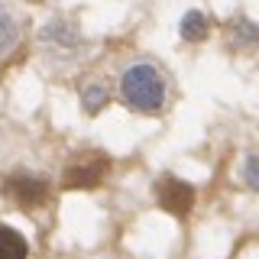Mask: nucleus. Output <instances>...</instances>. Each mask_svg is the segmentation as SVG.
<instances>
[{
	"instance_id": "nucleus-7",
	"label": "nucleus",
	"mask_w": 259,
	"mask_h": 259,
	"mask_svg": "<svg viewBox=\"0 0 259 259\" xmlns=\"http://www.w3.org/2000/svg\"><path fill=\"white\" fill-rule=\"evenodd\" d=\"M16 36H20V26H16L13 13L7 10L4 4H0V55H4L7 49L16 46Z\"/></svg>"
},
{
	"instance_id": "nucleus-6",
	"label": "nucleus",
	"mask_w": 259,
	"mask_h": 259,
	"mask_svg": "<svg viewBox=\"0 0 259 259\" xmlns=\"http://www.w3.org/2000/svg\"><path fill=\"white\" fill-rule=\"evenodd\" d=\"M178 32H182V39H188V42H201V39L207 36V16L201 10H188L182 16V23H178Z\"/></svg>"
},
{
	"instance_id": "nucleus-9",
	"label": "nucleus",
	"mask_w": 259,
	"mask_h": 259,
	"mask_svg": "<svg viewBox=\"0 0 259 259\" xmlns=\"http://www.w3.org/2000/svg\"><path fill=\"white\" fill-rule=\"evenodd\" d=\"M237 42H240V46H253V42H259V29H256V23H246V20H240V23H237Z\"/></svg>"
},
{
	"instance_id": "nucleus-10",
	"label": "nucleus",
	"mask_w": 259,
	"mask_h": 259,
	"mask_svg": "<svg viewBox=\"0 0 259 259\" xmlns=\"http://www.w3.org/2000/svg\"><path fill=\"white\" fill-rule=\"evenodd\" d=\"M243 182L253 191H259V156H249L246 165H243Z\"/></svg>"
},
{
	"instance_id": "nucleus-5",
	"label": "nucleus",
	"mask_w": 259,
	"mask_h": 259,
	"mask_svg": "<svg viewBox=\"0 0 259 259\" xmlns=\"http://www.w3.org/2000/svg\"><path fill=\"white\" fill-rule=\"evenodd\" d=\"M29 246L13 227H4L0 224V259H26Z\"/></svg>"
},
{
	"instance_id": "nucleus-8",
	"label": "nucleus",
	"mask_w": 259,
	"mask_h": 259,
	"mask_svg": "<svg viewBox=\"0 0 259 259\" xmlns=\"http://www.w3.org/2000/svg\"><path fill=\"white\" fill-rule=\"evenodd\" d=\"M81 104H84V110L88 113H97L104 107V104H107V91H104L101 84H88L84 88V94H81Z\"/></svg>"
},
{
	"instance_id": "nucleus-1",
	"label": "nucleus",
	"mask_w": 259,
	"mask_h": 259,
	"mask_svg": "<svg viewBox=\"0 0 259 259\" xmlns=\"http://www.w3.org/2000/svg\"><path fill=\"white\" fill-rule=\"evenodd\" d=\"M120 94L133 110L140 113H159L165 107V81L149 62L130 65L120 78Z\"/></svg>"
},
{
	"instance_id": "nucleus-4",
	"label": "nucleus",
	"mask_w": 259,
	"mask_h": 259,
	"mask_svg": "<svg viewBox=\"0 0 259 259\" xmlns=\"http://www.w3.org/2000/svg\"><path fill=\"white\" fill-rule=\"evenodd\" d=\"M104 175H107V159H84L65 168L62 185L65 188H94L104 182Z\"/></svg>"
},
{
	"instance_id": "nucleus-2",
	"label": "nucleus",
	"mask_w": 259,
	"mask_h": 259,
	"mask_svg": "<svg viewBox=\"0 0 259 259\" xmlns=\"http://www.w3.org/2000/svg\"><path fill=\"white\" fill-rule=\"evenodd\" d=\"M156 194H159V204L175 217H185L194 207V188L182 178H162Z\"/></svg>"
},
{
	"instance_id": "nucleus-3",
	"label": "nucleus",
	"mask_w": 259,
	"mask_h": 259,
	"mask_svg": "<svg viewBox=\"0 0 259 259\" xmlns=\"http://www.w3.org/2000/svg\"><path fill=\"white\" fill-rule=\"evenodd\" d=\"M7 198L16 201L20 207H39L49 198V188H46L42 178H36V175H13L7 182Z\"/></svg>"
}]
</instances>
